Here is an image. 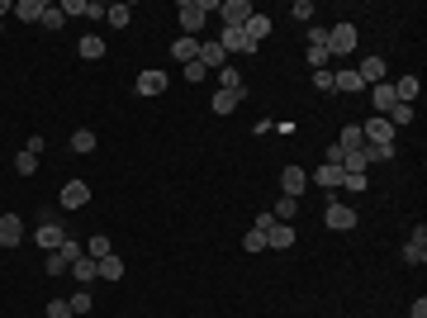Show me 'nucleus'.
Returning <instances> with one entry per match:
<instances>
[{
  "label": "nucleus",
  "mask_w": 427,
  "mask_h": 318,
  "mask_svg": "<svg viewBox=\"0 0 427 318\" xmlns=\"http://www.w3.org/2000/svg\"><path fill=\"white\" fill-rule=\"evenodd\" d=\"M205 76H209V72L200 62H186V81H205Z\"/></svg>",
  "instance_id": "49530a36"
},
{
  "label": "nucleus",
  "mask_w": 427,
  "mask_h": 318,
  "mask_svg": "<svg viewBox=\"0 0 427 318\" xmlns=\"http://www.w3.org/2000/svg\"><path fill=\"white\" fill-rule=\"evenodd\" d=\"M10 15H19L24 24H38V19H43V0H15Z\"/></svg>",
  "instance_id": "393cba45"
},
{
  "label": "nucleus",
  "mask_w": 427,
  "mask_h": 318,
  "mask_svg": "<svg viewBox=\"0 0 427 318\" xmlns=\"http://www.w3.org/2000/svg\"><path fill=\"white\" fill-rule=\"evenodd\" d=\"M10 10H15V5H10V0H0V15H10Z\"/></svg>",
  "instance_id": "8fccbe9b"
},
{
  "label": "nucleus",
  "mask_w": 427,
  "mask_h": 318,
  "mask_svg": "<svg viewBox=\"0 0 427 318\" xmlns=\"http://www.w3.org/2000/svg\"><path fill=\"white\" fill-rule=\"evenodd\" d=\"M62 15H86V0H62Z\"/></svg>",
  "instance_id": "a18cd8bd"
},
{
  "label": "nucleus",
  "mask_w": 427,
  "mask_h": 318,
  "mask_svg": "<svg viewBox=\"0 0 427 318\" xmlns=\"http://www.w3.org/2000/svg\"><path fill=\"white\" fill-rule=\"evenodd\" d=\"M95 271H100V280H119V276H124V261H119V256H100V261H95Z\"/></svg>",
  "instance_id": "a878e982"
},
{
  "label": "nucleus",
  "mask_w": 427,
  "mask_h": 318,
  "mask_svg": "<svg viewBox=\"0 0 427 318\" xmlns=\"http://www.w3.org/2000/svg\"><path fill=\"white\" fill-rule=\"evenodd\" d=\"M342 166H318L314 176H309V181H314V186H323V191H337V186H342Z\"/></svg>",
  "instance_id": "4be33fe9"
},
{
  "label": "nucleus",
  "mask_w": 427,
  "mask_h": 318,
  "mask_svg": "<svg viewBox=\"0 0 427 318\" xmlns=\"http://www.w3.org/2000/svg\"><path fill=\"white\" fill-rule=\"evenodd\" d=\"M15 171L19 176H33V171H38V157H33V152H19V157H15Z\"/></svg>",
  "instance_id": "c9c22d12"
},
{
  "label": "nucleus",
  "mask_w": 427,
  "mask_h": 318,
  "mask_svg": "<svg viewBox=\"0 0 427 318\" xmlns=\"http://www.w3.org/2000/svg\"><path fill=\"white\" fill-rule=\"evenodd\" d=\"M76 57L81 62H100V57H105V38H100V33H86L76 43Z\"/></svg>",
  "instance_id": "4468645a"
},
{
  "label": "nucleus",
  "mask_w": 427,
  "mask_h": 318,
  "mask_svg": "<svg viewBox=\"0 0 427 318\" xmlns=\"http://www.w3.org/2000/svg\"><path fill=\"white\" fill-rule=\"evenodd\" d=\"M67 271H72V266H67V261H62V256H57V252L47 256V276H67Z\"/></svg>",
  "instance_id": "37998d69"
},
{
  "label": "nucleus",
  "mask_w": 427,
  "mask_h": 318,
  "mask_svg": "<svg viewBox=\"0 0 427 318\" xmlns=\"http://www.w3.org/2000/svg\"><path fill=\"white\" fill-rule=\"evenodd\" d=\"M356 76H361V86H365V91H370V86H380V81H385V57H375V52H370V57H361Z\"/></svg>",
  "instance_id": "1a4fd4ad"
},
{
  "label": "nucleus",
  "mask_w": 427,
  "mask_h": 318,
  "mask_svg": "<svg viewBox=\"0 0 427 318\" xmlns=\"http://www.w3.org/2000/svg\"><path fill=\"white\" fill-rule=\"evenodd\" d=\"M242 33H247V43H252V48H261V38H271V19L266 15H252L247 24H242Z\"/></svg>",
  "instance_id": "dca6fc26"
},
{
  "label": "nucleus",
  "mask_w": 427,
  "mask_h": 318,
  "mask_svg": "<svg viewBox=\"0 0 427 318\" xmlns=\"http://www.w3.org/2000/svg\"><path fill=\"white\" fill-rule=\"evenodd\" d=\"M237 105H242V91H214V100H209L214 114H233Z\"/></svg>",
  "instance_id": "6ab92c4d"
},
{
  "label": "nucleus",
  "mask_w": 427,
  "mask_h": 318,
  "mask_svg": "<svg viewBox=\"0 0 427 318\" xmlns=\"http://www.w3.org/2000/svg\"><path fill=\"white\" fill-rule=\"evenodd\" d=\"M342 186H347L351 195H361L365 191V171H347V176H342Z\"/></svg>",
  "instance_id": "e433bc0d"
},
{
  "label": "nucleus",
  "mask_w": 427,
  "mask_h": 318,
  "mask_svg": "<svg viewBox=\"0 0 427 318\" xmlns=\"http://www.w3.org/2000/svg\"><path fill=\"white\" fill-rule=\"evenodd\" d=\"M47 318H76L67 300H47Z\"/></svg>",
  "instance_id": "4c0bfd02"
},
{
  "label": "nucleus",
  "mask_w": 427,
  "mask_h": 318,
  "mask_svg": "<svg viewBox=\"0 0 427 318\" xmlns=\"http://www.w3.org/2000/svg\"><path fill=\"white\" fill-rule=\"evenodd\" d=\"M67 304H72V314H91V309H95L91 290H76V295H72V300H67Z\"/></svg>",
  "instance_id": "72a5a7b5"
},
{
  "label": "nucleus",
  "mask_w": 427,
  "mask_h": 318,
  "mask_svg": "<svg viewBox=\"0 0 427 318\" xmlns=\"http://www.w3.org/2000/svg\"><path fill=\"white\" fill-rule=\"evenodd\" d=\"M266 247L271 252H285V247H295V223H275L266 233Z\"/></svg>",
  "instance_id": "2eb2a0df"
},
{
  "label": "nucleus",
  "mask_w": 427,
  "mask_h": 318,
  "mask_svg": "<svg viewBox=\"0 0 427 318\" xmlns=\"http://www.w3.org/2000/svg\"><path fill=\"white\" fill-rule=\"evenodd\" d=\"M72 276H76L81 285H91V280L100 276V271H95V261H91V256H81V261H72Z\"/></svg>",
  "instance_id": "c756f323"
},
{
  "label": "nucleus",
  "mask_w": 427,
  "mask_h": 318,
  "mask_svg": "<svg viewBox=\"0 0 427 318\" xmlns=\"http://www.w3.org/2000/svg\"><path fill=\"white\" fill-rule=\"evenodd\" d=\"M95 143H100L95 128H76V133H72V152H95Z\"/></svg>",
  "instance_id": "cd10ccee"
},
{
  "label": "nucleus",
  "mask_w": 427,
  "mask_h": 318,
  "mask_svg": "<svg viewBox=\"0 0 427 318\" xmlns=\"http://www.w3.org/2000/svg\"><path fill=\"white\" fill-rule=\"evenodd\" d=\"M413 114H418L413 105H394V110L385 114V119H389V124H394V133H399V128H409V124H413Z\"/></svg>",
  "instance_id": "c85d7f7f"
},
{
  "label": "nucleus",
  "mask_w": 427,
  "mask_h": 318,
  "mask_svg": "<svg viewBox=\"0 0 427 318\" xmlns=\"http://www.w3.org/2000/svg\"><path fill=\"white\" fill-rule=\"evenodd\" d=\"M81 205H91V186H86V181H67L62 186V209H81Z\"/></svg>",
  "instance_id": "f8f14e48"
},
{
  "label": "nucleus",
  "mask_w": 427,
  "mask_h": 318,
  "mask_svg": "<svg viewBox=\"0 0 427 318\" xmlns=\"http://www.w3.org/2000/svg\"><path fill=\"white\" fill-rule=\"evenodd\" d=\"M409 318H427V300H413V309H409Z\"/></svg>",
  "instance_id": "09e8293b"
},
{
  "label": "nucleus",
  "mask_w": 427,
  "mask_h": 318,
  "mask_svg": "<svg viewBox=\"0 0 427 318\" xmlns=\"http://www.w3.org/2000/svg\"><path fill=\"white\" fill-rule=\"evenodd\" d=\"M138 96H161L166 91V72H157V67H147V72H138Z\"/></svg>",
  "instance_id": "9b49d317"
},
{
  "label": "nucleus",
  "mask_w": 427,
  "mask_h": 318,
  "mask_svg": "<svg viewBox=\"0 0 427 318\" xmlns=\"http://www.w3.org/2000/svg\"><path fill=\"white\" fill-rule=\"evenodd\" d=\"M314 86H318V91H332V72H328V67H318V72H314Z\"/></svg>",
  "instance_id": "c03bdc74"
},
{
  "label": "nucleus",
  "mask_w": 427,
  "mask_h": 318,
  "mask_svg": "<svg viewBox=\"0 0 427 318\" xmlns=\"http://www.w3.org/2000/svg\"><path fill=\"white\" fill-rule=\"evenodd\" d=\"M171 57L176 62H195V57H200V38H186V33H181L171 43Z\"/></svg>",
  "instance_id": "412c9836"
},
{
  "label": "nucleus",
  "mask_w": 427,
  "mask_h": 318,
  "mask_svg": "<svg viewBox=\"0 0 427 318\" xmlns=\"http://www.w3.org/2000/svg\"><path fill=\"white\" fill-rule=\"evenodd\" d=\"M365 166H380V161H394V143H365L361 147Z\"/></svg>",
  "instance_id": "aec40b11"
},
{
  "label": "nucleus",
  "mask_w": 427,
  "mask_h": 318,
  "mask_svg": "<svg viewBox=\"0 0 427 318\" xmlns=\"http://www.w3.org/2000/svg\"><path fill=\"white\" fill-rule=\"evenodd\" d=\"M219 15H223V29H242L256 10H252V0H219Z\"/></svg>",
  "instance_id": "7ed1b4c3"
},
{
  "label": "nucleus",
  "mask_w": 427,
  "mask_h": 318,
  "mask_svg": "<svg viewBox=\"0 0 427 318\" xmlns=\"http://www.w3.org/2000/svg\"><path fill=\"white\" fill-rule=\"evenodd\" d=\"M356 43H361V33H356V24H347V19L328 29V57H332V52H337V57H351Z\"/></svg>",
  "instance_id": "f03ea898"
},
{
  "label": "nucleus",
  "mask_w": 427,
  "mask_h": 318,
  "mask_svg": "<svg viewBox=\"0 0 427 318\" xmlns=\"http://www.w3.org/2000/svg\"><path fill=\"white\" fill-rule=\"evenodd\" d=\"M309 48H328V29L323 24H309Z\"/></svg>",
  "instance_id": "ea45409f"
},
{
  "label": "nucleus",
  "mask_w": 427,
  "mask_h": 318,
  "mask_svg": "<svg viewBox=\"0 0 427 318\" xmlns=\"http://www.w3.org/2000/svg\"><path fill=\"white\" fill-rule=\"evenodd\" d=\"M86 19H105V5L100 0H86Z\"/></svg>",
  "instance_id": "de8ad7c7"
},
{
  "label": "nucleus",
  "mask_w": 427,
  "mask_h": 318,
  "mask_svg": "<svg viewBox=\"0 0 427 318\" xmlns=\"http://www.w3.org/2000/svg\"><path fill=\"white\" fill-rule=\"evenodd\" d=\"M105 19H110L114 29H124L128 19H133V5H105Z\"/></svg>",
  "instance_id": "7c9ffc66"
},
{
  "label": "nucleus",
  "mask_w": 427,
  "mask_h": 318,
  "mask_svg": "<svg viewBox=\"0 0 427 318\" xmlns=\"http://www.w3.org/2000/svg\"><path fill=\"white\" fill-rule=\"evenodd\" d=\"M219 48H223V52H256L252 43H247V33H242V29H223Z\"/></svg>",
  "instance_id": "a211bd4d"
},
{
  "label": "nucleus",
  "mask_w": 427,
  "mask_h": 318,
  "mask_svg": "<svg viewBox=\"0 0 427 318\" xmlns=\"http://www.w3.org/2000/svg\"><path fill=\"white\" fill-rule=\"evenodd\" d=\"M304 191H309V171H304V166H285L280 171V195H295V200H300Z\"/></svg>",
  "instance_id": "0eeeda50"
},
{
  "label": "nucleus",
  "mask_w": 427,
  "mask_h": 318,
  "mask_svg": "<svg viewBox=\"0 0 427 318\" xmlns=\"http://www.w3.org/2000/svg\"><path fill=\"white\" fill-rule=\"evenodd\" d=\"M214 10H219V0H181L176 5V19H181L186 38H195V33L205 29V15H214Z\"/></svg>",
  "instance_id": "f257e3e1"
},
{
  "label": "nucleus",
  "mask_w": 427,
  "mask_h": 318,
  "mask_svg": "<svg viewBox=\"0 0 427 318\" xmlns=\"http://www.w3.org/2000/svg\"><path fill=\"white\" fill-rule=\"evenodd\" d=\"M271 228H275V214L261 209V214H256V233H271Z\"/></svg>",
  "instance_id": "79ce46f5"
},
{
  "label": "nucleus",
  "mask_w": 427,
  "mask_h": 318,
  "mask_svg": "<svg viewBox=\"0 0 427 318\" xmlns=\"http://www.w3.org/2000/svg\"><path fill=\"white\" fill-rule=\"evenodd\" d=\"M242 247H247V252H266V233H247V238H242Z\"/></svg>",
  "instance_id": "a19ab883"
},
{
  "label": "nucleus",
  "mask_w": 427,
  "mask_h": 318,
  "mask_svg": "<svg viewBox=\"0 0 427 318\" xmlns=\"http://www.w3.org/2000/svg\"><path fill=\"white\" fill-rule=\"evenodd\" d=\"M323 223H328V228H337V233H347V228H356V209L342 205V200H328V214H323Z\"/></svg>",
  "instance_id": "39448f33"
},
{
  "label": "nucleus",
  "mask_w": 427,
  "mask_h": 318,
  "mask_svg": "<svg viewBox=\"0 0 427 318\" xmlns=\"http://www.w3.org/2000/svg\"><path fill=\"white\" fill-rule=\"evenodd\" d=\"M370 105H375V114H389L399 105V100H394V86H385V81H380V86H370Z\"/></svg>",
  "instance_id": "f3484780"
},
{
  "label": "nucleus",
  "mask_w": 427,
  "mask_h": 318,
  "mask_svg": "<svg viewBox=\"0 0 427 318\" xmlns=\"http://www.w3.org/2000/svg\"><path fill=\"white\" fill-rule=\"evenodd\" d=\"M219 91H242V76H237V67H223V72H219Z\"/></svg>",
  "instance_id": "f704fd0d"
},
{
  "label": "nucleus",
  "mask_w": 427,
  "mask_h": 318,
  "mask_svg": "<svg viewBox=\"0 0 427 318\" xmlns=\"http://www.w3.org/2000/svg\"><path fill=\"white\" fill-rule=\"evenodd\" d=\"M86 256H91V261H100V256H110V238H105V233H95V238L86 242Z\"/></svg>",
  "instance_id": "473e14b6"
},
{
  "label": "nucleus",
  "mask_w": 427,
  "mask_h": 318,
  "mask_svg": "<svg viewBox=\"0 0 427 318\" xmlns=\"http://www.w3.org/2000/svg\"><path fill=\"white\" fill-rule=\"evenodd\" d=\"M271 214H275V223H295V214H300V200H295V195H280V200L271 205Z\"/></svg>",
  "instance_id": "5701e85b"
},
{
  "label": "nucleus",
  "mask_w": 427,
  "mask_h": 318,
  "mask_svg": "<svg viewBox=\"0 0 427 318\" xmlns=\"http://www.w3.org/2000/svg\"><path fill=\"white\" fill-rule=\"evenodd\" d=\"M404 261H409V266H423V261H427V228H423V223H418V233L404 242Z\"/></svg>",
  "instance_id": "9d476101"
},
{
  "label": "nucleus",
  "mask_w": 427,
  "mask_h": 318,
  "mask_svg": "<svg viewBox=\"0 0 427 318\" xmlns=\"http://www.w3.org/2000/svg\"><path fill=\"white\" fill-rule=\"evenodd\" d=\"M394 100L399 105H418V76H399L394 81Z\"/></svg>",
  "instance_id": "b1692460"
},
{
  "label": "nucleus",
  "mask_w": 427,
  "mask_h": 318,
  "mask_svg": "<svg viewBox=\"0 0 427 318\" xmlns=\"http://www.w3.org/2000/svg\"><path fill=\"white\" fill-rule=\"evenodd\" d=\"M24 242V219L19 214H0V247H19Z\"/></svg>",
  "instance_id": "6e6552de"
},
{
  "label": "nucleus",
  "mask_w": 427,
  "mask_h": 318,
  "mask_svg": "<svg viewBox=\"0 0 427 318\" xmlns=\"http://www.w3.org/2000/svg\"><path fill=\"white\" fill-rule=\"evenodd\" d=\"M290 15L300 19V24H309V19H314V0H295V10H290Z\"/></svg>",
  "instance_id": "58836bf2"
},
{
  "label": "nucleus",
  "mask_w": 427,
  "mask_h": 318,
  "mask_svg": "<svg viewBox=\"0 0 427 318\" xmlns=\"http://www.w3.org/2000/svg\"><path fill=\"white\" fill-rule=\"evenodd\" d=\"M361 138L365 143H394V124H389L385 114H375V119H365L361 124Z\"/></svg>",
  "instance_id": "423d86ee"
},
{
  "label": "nucleus",
  "mask_w": 427,
  "mask_h": 318,
  "mask_svg": "<svg viewBox=\"0 0 427 318\" xmlns=\"http://www.w3.org/2000/svg\"><path fill=\"white\" fill-rule=\"evenodd\" d=\"M38 24H43L47 33H57L67 24V15H62V5H43V19H38Z\"/></svg>",
  "instance_id": "bb28decb"
},
{
  "label": "nucleus",
  "mask_w": 427,
  "mask_h": 318,
  "mask_svg": "<svg viewBox=\"0 0 427 318\" xmlns=\"http://www.w3.org/2000/svg\"><path fill=\"white\" fill-rule=\"evenodd\" d=\"M365 138H361V124H347L342 128V138H337V147H342V152H351V147H361Z\"/></svg>",
  "instance_id": "2f4dec72"
},
{
  "label": "nucleus",
  "mask_w": 427,
  "mask_h": 318,
  "mask_svg": "<svg viewBox=\"0 0 427 318\" xmlns=\"http://www.w3.org/2000/svg\"><path fill=\"white\" fill-rule=\"evenodd\" d=\"M33 242H38V247L52 256V252H57V247L67 242V228H62L57 219H43V223H38V238H33Z\"/></svg>",
  "instance_id": "20e7f679"
},
{
  "label": "nucleus",
  "mask_w": 427,
  "mask_h": 318,
  "mask_svg": "<svg viewBox=\"0 0 427 318\" xmlns=\"http://www.w3.org/2000/svg\"><path fill=\"white\" fill-rule=\"evenodd\" d=\"M332 91H342V96H356V91H365L361 76H356V67H342V72H332Z\"/></svg>",
  "instance_id": "ddd939ff"
}]
</instances>
